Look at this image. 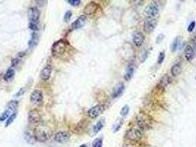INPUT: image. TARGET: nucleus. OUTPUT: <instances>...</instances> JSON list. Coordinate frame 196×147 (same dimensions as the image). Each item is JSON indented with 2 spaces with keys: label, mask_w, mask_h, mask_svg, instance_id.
<instances>
[{
  "label": "nucleus",
  "mask_w": 196,
  "mask_h": 147,
  "mask_svg": "<svg viewBox=\"0 0 196 147\" xmlns=\"http://www.w3.org/2000/svg\"><path fill=\"white\" fill-rule=\"evenodd\" d=\"M68 43L64 40H59L54 43L52 47V54L55 57H61L66 50Z\"/></svg>",
  "instance_id": "nucleus-1"
},
{
  "label": "nucleus",
  "mask_w": 196,
  "mask_h": 147,
  "mask_svg": "<svg viewBox=\"0 0 196 147\" xmlns=\"http://www.w3.org/2000/svg\"><path fill=\"white\" fill-rule=\"evenodd\" d=\"M34 138L40 142H44L50 138V132L41 127H36L34 130Z\"/></svg>",
  "instance_id": "nucleus-2"
},
{
  "label": "nucleus",
  "mask_w": 196,
  "mask_h": 147,
  "mask_svg": "<svg viewBox=\"0 0 196 147\" xmlns=\"http://www.w3.org/2000/svg\"><path fill=\"white\" fill-rule=\"evenodd\" d=\"M159 13V6L156 2H151L145 8L144 14L148 19H153Z\"/></svg>",
  "instance_id": "nucleus-3"
},
{
  "label": "nucleus",
  "mask_w": 196,
  "mask_h": 147,
  "mask_svg": "<svg viewBox=\"0 0 196 147\" xmlns=\"http://www.w3.org/2000/svg\"><path fill=\"white\" fill-rule=\"evenodd\" d=\"M142 136V130L140 129L132 128L130 129L127 133H126L125 138L131 140L132 141H137L141 139Z\"/></svg>",
  "instance_id": "nucleus-4"
},
{
  "label": "nucleus",
  "mask_w": 196,
  "mask_h": 147,
  "mask_svg": "<svg viewBox=\"0 0 196 147\" xmlns=\"http://www.w3.org/2000/svg\"><path fill=\"white\" fill-rule=\"evenodd\" d=\"M43 93L39 90H35L30 95V102L32 104L36 105H41L43 102Z\"/></svg>",
  "instance_id": "nucleus-5"
},
{
  "label": "nucleus",
  "mask_w": 196,
  "mask_h": 147,
  "mask_svg": "<svg viewBox=\"0 0 196 147\" xmlns=\"http://www.w3.org/2000/svg\"><path fill=\"white\" fill-rule=\"evenodd\" d=\"M105 110V107L102 105H97L94 106L91 109H89L88 111V116L89 118L94 119L100 116L102 113Z\"/></svg>",
  "instance_id": "nucleus-6"
},
{
  "label": "nucleus",
  "mask_w": 196,
  "mask_h": 147,
  "mask_svg": "<svg viewBox=\"0 0 196 147\" xmlns=\"http://www.w3.org/2000/svg\"><path fill=\"white\" fill-rule=\"evenodd\" d=\"M28 18L30 24H38L40 18V11L37 8H31L29 10Z\"/></svg>",
  "instance_id": "nucleus-7"
},
{
  "label": "nucleus",
  "mask_w": 196,
  "mask_h": 147,
  "mask_svg": "<svg viewBox=\"0 0 196 147\" xmlns=\"http://www.w3.org/2000/svg\"><path fill=\"white\" fill-rule=\"evenodd\" d=\"M149 118L150 116H146L145 115L141 116L140 118H139L138 120H137V124H138V126L139 127L140 130H148L151 127V121L149 120Z\"/></svg>",
  "instance_id": "nucleus-8"
},
{
  "label": "nucleus",
  "mask_w": 196,
  "mask_h": 147,
  "mask_svg": "<svg viewBox=\"0 0 196 147\" xmlns=\"http://www.w3.org/2000/svg\"><path fill=\"white\" fill-rule=\"evenodd\" d=\"M157 21L154 19H148L144 24V30L147 33H151L156 28Z\"/></svg>",
  "instance_id": "nucleus-9"
},
{
  "label": "nucleus",
  "mask_w": 196,
  "mask_h": 147,
  "mask_svg": "<svg viewBox=\"0 0 196 147\" xmlns=\"http://www.w3.org/2000/svg\"><path fill=\"white\" fill-rule=\"evenodd\" d=\"M86 21H87V18H86V15H81L72 24V25H71L72 29H78L83 27L84 25L86 24Z\"/></svg>",
  "instance_id": "nucleus-10"
},
{
  "label": "nucleus",
  "mask_w": 196,
  "mask_h": 147,
  "mask_svg": "<svg viewBox=\"0 0 196 147\" xmlns=\"http://www.w3.org/2000/svg\"><path fill=\"white\" fill-rule=\"evenodd\" d=\"M70 135L69 132L64 131L58 132L55 135V140L58 143H66L69 141Z\"/></svg>",
  "instance_id": "nucleus-11"
},
{
  "label": "nucleus",
  "mask_w": 196,
  "mask_h": 147,
  "mask_svg": "<svg viewBox=\"0 0 196 147\" xmlns=\"http://www.w3.org/2000/svg\"><path fill=\"white\" fill-rule=\"evenodd\" d=\"M52 71V67L51 65H47L43 68L40 74V77L41 79L44 81H47L51 77Z\"/></svg>",
  "instance_id": "nucleus-12"
},
{
  "label": "nucleus",
  "mask_w": 196,
  "mask_h": 147,
  "mask_svg": "<svg viewBox=\"0 0 196 147\" xmlns=\"http://www.w3.org/2000/svg\"><path fill=\"white\" fill-rule=\"evenodd\" d=\"M98 8H99V6H98L97 3L94 2H89L84 8V13L86 14V15H93L97 10Z\"/></svg>",
  "instance_id": "nucleus-13"
},
{
  "label": "nucleus",
  "mask_w": 196,
  "mask_h": 147,
  "mask_svg": "<svg viewBox=\"0 0 196 147\" xmlns=\"http://www.w3.org/2000/svg\"><path fill=\"white\" fill-rule=\"evenodd\" d=\"M41 116L38 110H30L28 115V121L30 123H38L41 121Z\"/></svg>",
  "instance_id": "nucleus-14"
},
{
  "label": "nucleus",
  "mask_w": 196,
  "mask_h": 147,
  "mask_svg": "<svg viewBox=\"0 0 196 147\" xmlns=\"http://www.w3.org/2000/svg\"><path fill=\"white\" fill-rule=\"evenodd\" d=\"M144 40H145V36L141 32H137V33H134V36H133V41L136 47H141L143 44Z\"/></svg>",
  "instance_id": "nucleus-15"
},
{
  "label": "nucleus",
  "mask_w": 196,
  "mask_h": 147,
  "mask_svg": "<svg viewBox=\"0 0 196 147\" xmlns=\"http://www.w3.org/2000/svg\"><path fill=\"white\" fill-rule=\"evenodd\" d=\"M125 89V85L123 82H120L116 86L114 87L113 89V92H112L111 96L112 98H117L123 93Z\"/></svg>",
  "instance_id": "nucleus-16"
},
{
  "label": "nucleus",
  "mask_w": 196,
  "mask_h": 147,
  "mask_svg": "<svg viewBox=\"0 0 196 147\" xmlns=\"http://www.w3.org/2000/svg\"><path fill=\"white\" fill-rule=\"evenodd\" d=\"M184 56L187 61L190 62L193 60L195 57V50L191 46H187L184 51Z\"/></svg>",
  "instance_id": "nucleus-17"
},
{
  "label": "nucleus",
  "mask_w": 196,
  "mask_h": 147,
  "mask_svg": "<svg viewBox=\"0 0 196 147\" xmlns=\"http://www.w3.org/2000/svg\"><path fill=\"white\" fill-rule=\"evenodd\" d=\"M39 40V37L38 35L34 32V33H32L31 38H30V40L28 42V47L30 49H33L34 47H36L37 46V44L38 43Z\"/></svg>",
  "instance_id": "nucleus-18"
},
{
  "label": "nucleus",
  "mask_w": 196,
  "mask_h": 147,
  "mask_svg": "<svg viewBox=\"0 0 196 147\" xmlns=\"http://www.w3.org/2000/svg\"><path fill=\"white\" fill-rule=\"evenodd\" d=\"M134 66L133 64H130L128 65L127 68H126L125 73L124 75V79L126 81H128L132 78L133 75H134Z\"/></svg>",
  "instance_id": "nucleus-19"
},
{
  "label": "nucleus",
  "mask_w": 196,
  "mask_h": 147,
  "mask_svg": "<svg viewBox=\"0 0 196 147\" xmlns=\"http://www.w3.org/2000/svg\"><path fill=\"white\" fill-rule=\"evenodd\" d=\"M15 74H16V72H15L14 68H13V67H10V68H9L8 70H7L6 73H5V75H4V79H5V81L12 80V79L14 77V76H15Z\"/></svg>",
  "instance_id": "nucleus-20"
},
{
  "label": "nucleus",
  "mask_w": 196,
  "mask_h": 147,
  "mask_svg": "<svg viewBox=\"0 0 196 147\" xmlns=\"http://www.w3.org/2000/svg\"><path fill=\"white\" fill-rule=\"evenodd\" d=\"M170 82H171V79H170V77L168 76V75H164V76L161 79L160 83H159L158 85H159L161 88L164 89L165 87L167 86V85L170 83Z\"/></svg>",
  "instance_id": "nucleus-21"
},
{
  "label": "nucleus",
  "mask_w": 196,
  "mask_h": 147,
  "mask_svg": "<svg viewBox=\"0 0 196 147\" xmlns=\"http://www.w3.org/2000/svg\"><path fill=\"white\" fill-rule=\"evenodd\" d=\"M181 65L180 63H176L171 68V74L173 77H176L178 75H179L181 72Z\"/></svg>",
  "instance_id": "nucleus-22"
},
{
  "label": "nucleus",
  "mask_w": 196,
  "mask_h": 147,
  "mask_svg": "<svg viewBox=\"0 0 196 147\" xmlns=\"http://www.w3.org/2000/svg\"><path fill=\"white\" fill-rule=\"evenodd\" d=\"M103 126H104V121H103V120L98 121L97 122V124L93 127V129H92L94 134H95V135L97 134L98 132L103 129Z\"/></svg>",
  "instance_id": "nucleus-23"
},
{
  "label": "nucleus",
  "mask_w": 196,
  "mask_h": 147,
  "mask_svg": "<svg viewBox=\"0 0 196 147\" xmlns=\"http://www.w3.org/2000/svg\"><path fill=\"white\" fill-rule=\"evenodd\" d=\"M18 106H19V102L16 100H12L10 102H9V103L8 104V108L10 110L13 111V113L16 111L18 108Z\"/></svg>",
  "instance_id": "nucleus-24"
},
{
  "label": "nucleus",
  "mask_w": 196,
  "mask_h": 147,
  "mask_svg": "<svg viewBox=\"0 0 196 147\" xmlns=\"http://www.w3.org/2000/svg\"><path fill=\"white\" fill-rule=\"evenodd\" d=\"M11 112L12 111L10 110L9 109H7L6 110H5V111L1 114V116H0V121H5V120H8V118L10 116Z\"/></svg>",
  "instance_id": "nucleus-25"
},
{
  "label": "nucleus",
  "mask_w": 196,
  "mask_h": 147,
  "mask_svg": "<svg viewBox=\"0 0 196 147\" xmlns=\"http://www.w3.org/2000/svg\"><path fill=\"white\" fill-rule=\"evenodd\" d=\"M16 113L15 112V113H13L12 114L10 115V116L9 118H8V119L6 121V124H5V127H8V126L10 125L11 124H12L13 122V121L15 119H16Z\"/></svg>",
  "instance_id": "nucleus-26"
},
{
  "label": "nucleus",
  "mask_w": 196,
  "mask_h": 147,
  "mask_svg": "<svg viewBox=\"0 0 196 147\" xmlns=\"http://www.w3.org/2000/svg\"><path fill=\"white\" fill-rule=\"evenodd\" d=\"M178 44H179L178 38H176L174 40V41L173 42V43H172L171 47H170L171 52H176V49H177L178 47Z\"/></svg>",
  "instance_id": "nucleus-27"
},
{
  "label": "nucleus",
  "mask_w": 196,
  "mask_h": 147,
  "mask_svg": "<svg viewBox=\"0 0 196 147\" xmlns=\"http://www.w3.org/2000/svg\"><path fill=\"white\" fill-rule=\"evenodd\" d=\"M93 147H102L103 146V140L101 138H97L92 143Z\"/></svg>",
  "instance_id": "nucleus-28"
},
{
  "label": "nucleus",
  "mask_w": 196,
  "mask_h": 147,
  "mask_svg": "<svg viewBox=\"0 0 196 147\" xmlns=\"http://www.w3.org/2000/svg\"><path fill=\"white\" fill-rule=\"evenodd\" d=\"M129 106L127 105L123 106V108L121 109V111H120V115L122 116H126L129 113Z\"/></svg>",
  "instance_id": "nucleus-29"
},
{
  "label": "nucleus",
  "mask_w": 196,
  "mask_h": 147,
  "mask_svg": "<svg viewBox=\"0 0 196 147\" xmlns=\"http://www.w3.org/2000/svg\"><path fill=\"white\" fill-rule=\"evenodd\" d=\"M72 11L67 10L66 12L65 15H64V21H65L66 22H69L70 19H71V18H72Z\"/></svg>",
  "instance_id": "nucleus-30"
},
{
  "label": "nucleus",
  "mask_w": 196,
  "mask_h": 147,
  "mask_svg": "<svg viewBox=\"0 0 196 147\" xmlns=\"http://www.w3.org/2000/svg\"><path fill=\"white\" fill-rule=\"evenodd\" d=\"M165 57V53L164 52H162L159 53V57H158V64H162L163 63Z\"/></svg>",
  "instance_id": "nucleus-31"
},
{
  "label": "nucleus",
  "mask_w": 196,
  "mask_h": 147,
  "mask_svg": "<svg viewBox=\"0 0 196 147\" xmlns=\"http://www.w3.org/2000/svg\"><path fill=\"white\" fill-rule=\"evenodd\" d=\"M68 2L70 4V5H72V6L77 7L79 6V5H80L81 1H80V0H69Z\"/></svg>",
  "instance_id": "nucleus-32"
},
{
  "label": "nucleus",
  "mask_w": 196,
  "mask_h": 147,
  "mask_svg": "<svg viewBox=\"0 0 196 147\" xmlns=\"http://www.w3.org/2000/svg\"><path fill=\"white\" fill-rule=\"evenodd\" d=\"M195 25H196L195 22H194V21H193V22H192L191 23L189 24L188 28H187V31H188L189 33H192V32L194 30L195 27Z\"/></svg>",
  "instance_id": "nucleus-33"
},
{
  "label": "nucleus",
  "mask_w": 196,
  "mask_h": 147,
  "mask_svg": "<svg viewBox=\"0 0 196 147\" xmlns=\"http://www.w3.org/2000/svg\"><path fill=\"white\" fill-rule=\"evenodd\" d=\"M24 93H25V88H20L19 90V91H17V93L15 94V96H16V97H19V96H22Z\"/></svg>",
  "instance_id": "nucleus-34"
},
{
  "label": "nucleus",
  "mask_w": 196,
  "mask_h": 147,
  "mask_svg": "<svg viewBox=\"0 0 196 147\" xmlns=\"http://www.w3.org/2000/svg\"><path fill=\"white\" fill-rule=\"evenodd\" d=\"M164 38V36L163 34L159 35V36L157 37V38H156V43H160V42L162 41V40H163Z\"/></svg>",
  "instance_id": "nucleus-35"
},
{
  "label": "nucleus",
  "mask_w": 196,
  "mask_h": 147,
  "mask_svg": "<svg viewBox=\"0 0 196 147\" xmlns=\"http://www.w3.org/2000/svg\"><path fill=\"white\" fill-rule=\"evenodd\" d=\"M123 120H121V121H120V123H119L118 124H117V127H114V132H117L119 130H120V128H121V126H122V124H123Z\"/></svg>",
  "instance_id": "nucleus-36"
},
{
  "label": "nucleus",
  "mask_w": 196,
  "mask_h": 147,
  "mask_svg": "<svg viewBox=\"0 0 196 147\" xmlns=\"http://www.w3.org/2000/svg\"><path fill=\"white\" fill-rule=\"evenodd\" d=\"M192 45H193L192 48L194 49L195 51H196V38H195L193 39V40H192Z\"/></svg>",
  "instance_id": "nucleus-37"
},
{
  "label": "nucleus",
  "mask_w": 196,
  "mask_h": 147,
  "mask_svg": "<svg viewBox=\"0 0 196 147\" xmlns=\"http://www.w3.org/2000/svg\"><path fill=\"white\" fill-rule=\"evenodd\" d=\"M79 147H88L86 145V144H83V145H81V146H80Z\"/></svg>",
  "instance_id": "nucleus-38"
}]
</instances>
